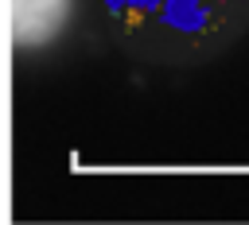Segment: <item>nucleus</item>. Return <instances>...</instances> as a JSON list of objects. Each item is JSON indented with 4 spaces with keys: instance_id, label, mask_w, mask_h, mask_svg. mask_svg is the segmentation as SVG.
Returning <instances> with one entry per match:
<instances>
[{
    "instance_id": "1",
    "label": "nucleus",
    "mask_w": 249,
    "mask_h": 225,
    "mask_svg": "<svg viewBox=\"0 0 249 225\" xmlns=\"http://www.w3.org/2000/svg\"><path fill=\"white\" fill-rule=\"evenodd\" d=\"M121 43L156 62H198L249 27V0H105Z\"/></svg>"
},
{
    "instance_id": "2",
    "label": "nucleus",
    "mask_w": 249,
    "mask_h": 225,
    "mask_svg": "<svg viewBox=\"0 0 249 225\" xmlns=\"http://www.w3.org/2000/svg\"><path fill=\"white\" fill-rule=\"evenodd\" d=\"M70 19V0H12V35L16 47H47Z\"/></svg>"
}]
</instances>
